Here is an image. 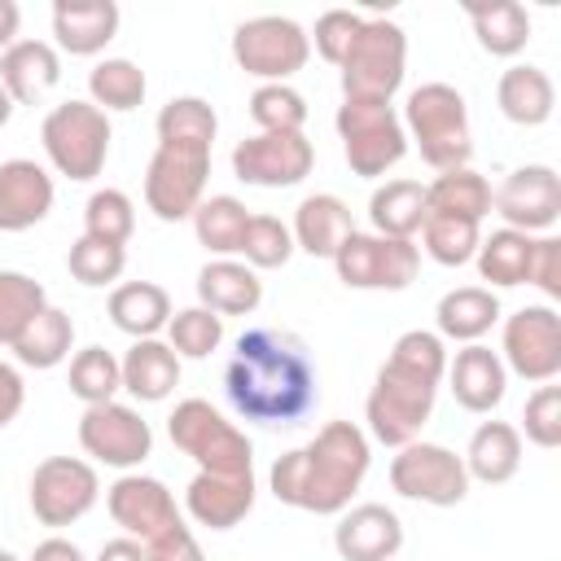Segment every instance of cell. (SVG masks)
Here are the masks:
<instances>
[{
    "label": "cell",
    "instance_id": "obj_36",
    "mask_svg": "<svg viewBox=\"0 0 561 561\" xmlns=\"http://www.w3.org/2000/svg\"><path fill=\"white\" fill-rule=\"evenodd\" d=\"M13 351V359L22 364V368H57V364H66L70 359V351H75V320L61 311V307H44L31 324H26V333L9 346Z\"/></svg>",
    "mask_w": 561,
    "mask_h": 561
},
{
    "label": "cell",
    "instance_id": "obj_55",
    "mask_svg": "<svg viewBox=\"0 0 561 561\" xmlns=\"http://www.w3.org/2000/svg\"><path fill=\"white\" fill-rule=\"evenodd\" d=\"M18 26H22V9L13 0H0V53L18 44Z\"/></svg>",
    "mask_w": 561,
    "mask_h": 561
},
{
    "label": "cell",
    "instance_id": "obj_45",
    "mask_svg": "<svg viewBox=\"0 0 561 561\" xmlns=\"http://www.w3.org/2000/svg\"><path fill=\"white\" fill-rule=\"evenodd\" d=\"M250 118L259 131H302L307 96L289 83H259L250 92Z\"/></svg>",
    "mask_w": 561,
    "mask_h": 561
},
{
    "label": "cell",
    "instance_id": "obj_29",
    "mask_svg": "<svg viewBox=\"0 0 561 561\" xmlns=\"http://www.w3.org/2000/svg\"><path fill=\"white\" fill-rule=\"evenodd\" d=\"M460 460H465L469 482L504 486L522 469V434H517V425H508V421H482L469 434V447H465Z\"/></svg>",
    "mask_w": 561,
    "mask_h": 561
},
{
    "label": "cell",
    "instance_id": "obj_43",
    "mask_svg": "<svg viewBox=\"0 0 561 561\" xmlns=\"http://www.w3.org/2000/svg\"><path fill=\"white\" fill-rule=\"evenodd\" d=\"M136 232V206L123 188H96L83 206V237L110 241V245H127Z\"/></svg>",
    "mask_w": 561,
    "mask_h": 561
},
{
    "label": "cell",
    "instance_id": "obj_14",
    "mask_svg": "<svg viewBox=\"0 0 561 561\" xmlns=\"http://www.w3.org/2000/svg\"><path fill=\"white\" fill-rule=\"evenodd\" d=\"M500 359L530 386H548L561 373V316L552 302H530L504 320Z\"/></svg>",
    "mask_w": 561,
    "mask_h": 561
},
{
    "label": "cell",
    "instance_id": "obj_23",
    "mask_svg": "<svg viewBox=\"0 0 561 561\" xmlns=\"http://www.w3.org/2000/svg\"><path fill=\"white\" fill-rule=\"evenodd\" d=\"M0 83L13 105H39L61 83V53L48 39H18L0 53Z\"/></svg>",
    "mask_w": 561,
    "mask_h": 561
},
{
    "label": "cell",
    "instance_id": "obj_52",
    "mask_svg": "<svg viewBox=\"0 0 561 561\" xmlns=\"http://www.w3.org/2000/svg\"><path fill=\"white\" fill-rule=\"evenodd\" d=\"M22 403H26V381H22V373H18V364L0 359V430L18 421Z\"/></svg>",
    "mask_w": 561,
    "mask_h": 561
},
{
    "label": "cell",
    "instance_id": "obj_10",
    "mask_svg": "<svg viewBox=\"0 0 561 561\" xmlns=\"http://www.w3.org/2000/svg\"><path fill=\"white\" fill-rule=\"evenodd\" d=\"M307 57H311V39L294 18L263 13L237 22L232 31V61L263 83H285L307 66Z\"/></svg>",
    "mask_w": 561,
    "mask_h": 561
},
{
    "label": "cell",
    "instance_id": "obj_13",
    "mask_svg": "<svg viewBox=\"0 0 561 561\" xmlns=\"http://www.w3.org/2000/svg\"><path fill=\"white\" fill-rule=\"evenodd\" d=\"M390 486L403 500L430 504V508H456L469 495L465 460L443 443H408L390 460Z\"/></svg>",
    "mask_w": 561,
    "mask_h": 561
},
{
    "label": "cell",
    "instance_id": "obj_31",
    "mask_svg": "<svg viewBox=\"0 0 561 561\" xmlns=\"http://www.w3.org/2000/svg\"><path fill=\"white\" fill-rule=\"evenodd\" d=\"M110 320L131 342L158 337L167 329V320H171V294L162 285H153V280H123L110 294Z\"/></svg>",
    "mask_w": 561,
    "mask_h": 561
},
{
    "label": "cell",
    "instance_id": "obj_12",
    "mask_svg": "<svg viewBox=\"0 0 561 561\" xmlns=\"http://www.w3.org/2000/svg\"><path fill=\"white\" fill-rule=\"evenodd\" d=\"M26 500H31V513H35L39 526H53V530L75 526L101 500L96 465L79 460V456H48V460L35 465Z\"/></svg>",
    "mask_w": 561,
    "mask_h": 561
},
{
    "label": "cell",
    "instance_id": "obj_6",
    "mask_svg": "<svg viewBox=\"0 0 561 561\" xmlns=\"http://www.w3.org/2000/svg\"><path fill=\"white\" fill-rule=\"evenodd\" d=\"M167 434L202 473H254V443L206 399H180Z\"/></svg>",
    "mask_w": 561,
    "mask_h": 561
},
{
    "label": "cell",
    "instance_id": "obj_54",
    "mask_svg": "<svg viewBox=\"0 0 561 561\" xmlns=\"http://www.w3.org/2000/svg\"><path fill=\"white\" fill-rule=\"evenodd\" d=\"M96 561H145V543H140V539H131V535H118V539L101 543Z\"/></svg>",
    "mask_w": 561,
    "mask_h": 561
},
{
    "label": "cell",
    "instance_id": "obj_51",
    "mask_svg": "<svg viewBox=\"0 0 561 561\" xmlns=\"http://www.w3.org/2000/svg\"><path fill=\"white\" fill-rule=\"evenodd\" d=\"M145 561H206L197 535L184 526V517L167 530H158L153 539H145Z\"/></svg>",
    "mask_w": 561,
    "mask_h": 561
},
{
    "label": "cell",
    "instance_id": "obj_37",
    "mask_svg": "<svg viewBox=\"0 0 561 561\" xmlns=\"http://www.w3.org/2000/svg\"><path fill=\"white\" fill-rule=\"evenodd\" d=\"M245 224H250V210H245V202H241V197H232V193L202 197V206L193 210L197 245H206L215 259H232V254L241 250Z\"/></svg>",
    "mask_w": 561,
    "mask_h": 561
},
{
    "label": "cell",
    "instance_id": "obj_21",
    "mask_svg": "<svg viewBox=\"0 0 561 561\" xmlns=\"http://www.w3.org/2000/svg\"><path fill=\"white\" fill-rule=\"evenodd\" d=\"M53 175L35 158L0 162V232H26L53 210Z\"/></svg>",
    "mask_w": 561,
    "mask_h": 561
},
{
    "label": "cell",
    "instance_id": "obj_16",
    "mask_svg": "<svg viewBox=\"0 0 561 561\" xmlns=\"http://www.w3.org/2000/svg\"><path fill=\"white\" fill-rule=\"evenodd\" d=\"M316 149L307 131H259L232 149V175L254 188H294L311 175Z\"/></svg>",
    "mask_w": 561,
    "mask_h": 561
},
{
    "label": "cell",
    "instance_id": "obj_50",
    "mask_svg": "<svg viewBox=\"0 0 561 561\" xmlns=\"http://www.w3.org/2000/svg\"><path fill=\"white\" fill-rule=\"evenodd\" d=\"M526 285H535L548 302L561 298V241H557L552 232L535 237V254H530V276H526Z\"/></svg>",
    "mask_w": 561,
    "mask_h": 561
},
{
    "label": "cell",
    "instance_id": "obj_47",
    "mask_svg": "<svg viewBox=\"0 0 561 561\" xmlns=\"http://www.w3.org/2000/svg\"><path fill=\"white\" fill-rule=\"evenodd\" d=\"M66 267L79 285L88 289H101V285H114L127 267V250L123 245H110V241H96V237H79L66 254Z\"/></svg>",
    "mask_w": 561,
    "mask_h": 561
},
{
    "label": "cell",
    "instance_id": "obj_3",
    "mask_svg": "<svg viewBox=\"0 0 561 561\" xmlns=\"http://www.w3.org/2000/svg\"><path fill=\"white\" fill-rule=\"evenodd\" d=\"M447 377V346L430 329H408L394 337L386 364L373 377V390L364 399L368 434L386 447H408L421 438L425 421L434 416L438 381Z\"/></svg>",
    "mask_w": 561,
    "mask_h": 561
},
{
    "label": "cell",
    "instance_id": "obj_48",
    "mask_svg": "<svg viewBox=\"0 0 561 561\" xmlns=\"http://www.w3.org/2000/svg\"><path fill=\"white\" fill-rule=\"evenodd\" d=\"M517 434H526L543 451L561 447V386H552V381L535 386V394L522 408V430Z\"/></svg>",
    "mask_w": 561,
    "mask_h": 561
},
{
    "label": "cell",
    "instance_id": "obj_30",
    "mask_svg": "<svg viewBox=\"0 0 561 561\" xmlns=\"http://www.w3.org/2000/svg\"><path fill=\"white\" fill-rule=\"evenodd\" d=\"M500 320V298L495 289L486 285H456L438 298L434 307V324H438V337L447 342H482Z\"/></svg>",
    "mask_w": 561,
    "mask_h": 561
},
{
    "label": "cell",
    "instance_id": "obj_56",
    "mask_svg": "<svg viewBox=\"0 0 561 561\" xmlns=\"http://www.w3.org/2000/svg\"><path fill=\"white\" fill-rule=\"evenodd\" d=\"M9 118H13V96H9V92H4V83H0V127H4Z\"/></svg>",
    "mask_w": 561,
    "mask_h": 561
},
{
    "label": "cell",
    "instance_id": "obj_49",
    "mask_svg": "<svg viewBox=\"0 0 561 561\" xmlns=\"http://www.w3.org/2000/svg\"><path fill=\"white\" fill-rule=\"evenodd\" d=\"M359 26H364V13L329 9V13H320V18H316V31H311L307 39L316 44V53H320L329 66H342V57H346V48L355 44Z\"/></svg>",
    "mask_w": 561,
    "mask_h": 561
},
{
    "label": "cell",
    "instance_id": "obj_9",
    "mask_svg": "<svg viewBox=\"0 0 561 561\" xmlns=\"http://www.w3.org/2000/svg\"><path fill=\"white\" fill-rule=\"evenodd\" d=\"M206 175H210L206 145H158L145 167V206L162 224L193 219V210L206 197Z\"/></svg>",
    "mask_w": 561,
    "mask_h": 561
},
{
    "label": "cell",
    "instance_id": "obj_38",
    "mask_svg": "<svg viewBox=\"0 0 561 561\" xmlns=\"http://www.w3.org/2000/svg\"><path fill=\"white\" fill-rule=\"evenodd\" d=\"M149 79L131 57H105L88 70V101L105 114H127L145 101Z\"/></svg>",
    "mask_w": 561,
    "mask_h": 561
},
{
    "label": "cell",
    "instance_id": "obj_5",
    "mask_svg": "<svg viewBox=\"0 0 561 561\" xmlns=\"http://www.w3.org/2000/svg\"><path fill=\"white\" fill-rule=\"evenodd\" d=\"M39 140L57 175L88 184L101 175L110 158V114L96 110L92 101H61L44 114Z\"/></svg>",
    "mask_w": 561,
    "mask_h": 561
},
{
    "label": "cell",
    "instance_id": "obj_42",
    "mask_svg": "<svg viewBox=\"0 0 561 561\" xmlns=\"http://www.w3.org/2000/svg\"><path fill=\"white\" fill-rule=\"evenodd\" d=\"M123 390V368L114 359V351L105 346H83L70 355V394L92 408V403H110Z\"/></svg>",
    "mask_w": 561,
    "mask_h": 561
},
{
    "label": "cell",
    "instance_id": "obj_57",
    "mask_svg": "<svg viewBox=\"0 0 561 561\" xmlns=\"http://www.w3.org/2000/svg\"><path fill=\"white\" fill-rule=\"evenodd\" d=\"M0 561H18V557H13V552H9V548H0Z\"/></svg>",
    "mask_w": 561,
    "mask_h": 561
},
{
    "label": "cell",
    "instance_id": "obj_15",
    "mask_svg": "<svg viewBox=\"0 0 561 561\" xmlns=\"http://www.w3.org/2000/svg\"><path fill=\"white\" fill-rule=\"evenodd\" d=\"M79 447H83V456H92L96 465H110V469L131 473L136 465L149 460V451H153V430H149V421H145L131 403L110 399V403L83 408V416H79Z\"/></svg>",
    "mask_w": 561,
    "mask_h": 561
},
{
    "label": "cell",
    "instance_id": "obj_53",
    "mask_svg": "<svg viewBox=\"0 0 561 561\" xmlns=\"http://www.w3.org/2000/svg\"><path fill=\"white\" fill-rule=\"evenodd\" d=\"M31 561H88V557H83V548H79V543H70L66 535H48V539H39V543H35Z\"/></svg>",
    "mask_w": 561,
    "mask_h": 561
},
{
    "label": "cell",
    "instance_id": "obj_22",
    "mask_svg": "<svg viewBox=\"0 0 561 561\" xmlns=\"http://www.w3.org/2000/svg\"><path fill=\"white\" fill-rule=\"evenodd\" d=\"M447 386L456 394V403L465 412H495L504 403V390H508V368L500 359V351L482 346V342H469L456 351V359H447Z\"/></svg>",
    "mask_w": 561,
    "mask_h": 561
},
{
    "label": "cell",
    "instance_id": "obj_17",
    "mask_svg": "<svg viewBox=\"0 0 561 561\" xmlns=\"http://www.w3.org/2000/svg\"><path fill=\"white\" fill-rule=\"evenodd\" d=\"M491 210L504 219V228H517L526 237L552 232V224L561 219V175L548 162H526L508 171L491 193Z\"/></svg>",
    "mask_w": 561,
    "mask_h": 561
},
{
    "label": "cell",
    "instance_id": "obj_40",
    "mask_svg": "<svg viewBox=\"0 0 561 561\" xmlns=\"http://www.w3.org/2000/svg\"><path fill=\"white\" fill-rule=\"evenodd\" d=\"M44 307H48V294L35 276L0 267V346H13Z\"/></svg>",
    "mask_w": 561,
    "mask_h": 561
},
{
    "label": "cell",
    "instance_id": "obj_19",
    "mask_svg": "<svg viewBox=\"0 0 561 561\" xmlns=\"http://www.w3.org/2000/svg\"><path fill=\"white\" fill-rule=\"evenodd\" d=\"M333 548L342 561H394L403 548V522L386 504H351L337 513Z\"/></svg>",
    "mask_w": 561,
    "mask_h": 561
},
{
    "label": "cell",
    "instance_id": "obj_46",
    "mask_svg": "<svg viewBox=\"0 0 561 561\" xmlns=\"http://www.w3.org/2000/svg\"><path fill=\"white\" fill-rule=\"evenodd\" d=\"M245 267L254 272H272V267H285L289 254H294V237H289V224H280L276 215H250L245 224V237H241V250Z\"/></svg>",
    "mask_w": 561,
    "mask_h": 561
},
{
    "label": "cell",
    "instance_id": "obj_18",
    "mask_svg": "<svg viewBox=\"0 0 561 561\" xmlns=\"http://www.w3.org/2000/svg\"><path fill=\"white\" fill-rule=\"evenodd\" d=\"M105 508H110L114 526H123V535H131L140 543L180 522L175 495L167 491L162 478H149V473H123V478H114L110 491H105Z\"/></svg>",
    "mask_w": 561,
    "mask_h": 561
},
{
    "label": "cell",
    "instance_id": "obj_28",
    "mask_svg": "<svg viewBox=\"0 0 561 561\" xmlns=\"http://www.w3.org/2000/svg\"><path fill=\"white\" fill-rule=\"evenodd\" d=\"M495 105H500V114H504L508 123H517V127H543V123L552 118V110H557V88H552L548 70H539V66H530V61H517V66H508V70L500 75V83H495Z\"/></svg>",
    "mask_w": 561,
    "mask_h": 561
},
{
    "label": "cell",
    "instance_id": "obj_1",
    "mask_svg": "<svg viewBox=\"0 0 561 561\" xmlns=\"http://www.w3.org/2000/svg\"><path fill=\"white\" fill-rule=\"evenodd\" d=\"M224 394L254 425H298L320 399L307 342L285 329H245L224 368Z\"/></svg>",
    "mask_w": 561,
    "mask_h": 561
},
{
    "label": "cell",
    "instance_id": "obj_26",
    "mask_svg": "<svg viewBox=\"0 0 561 561\" xmlns=\"http://www.w3.org/2000/svg\"><path fill=\"white\" fill-rule=\"evenodd\" d=\"M263 302V280L241 259H210L197 272V307L215 316H250Z\"/></svg>",
    "mask_w": 561,
    "mask_h": 561
},
{
    "label": "cell",
    "instance_id": "obj_24",
    "mask_svg": "<svg viewBox=\"0 0 561 561\" xmlns=\"http://www.w3.org/2000/svg\"><path fill=\"white\" fill-rule=\"evenodd\" d=\"M118 4L114 0H57L53 4V39L70 57H96L118 35Z\"/></svg>",
    "mask_w": 561,
    "mask_h": 561
},
{
    "label": "cell",
    "instance_id": "obj_4",
    "mask_svg": "<svg viewBox=\"0 0 561 561\" xmlns=\"http://www.w3.org/2000/svg\"><path fill=\"white\" fill-rule=\"evenodd\" d=\"M403 131L416 145V153L434 171H456L469 167L473 153V131H469V105L465 92L451 83H421L408 92L403 105Z\"/></svg>",
    "mask_w": 561,
    "mask_h": 561
},
{
    "label": "cell",
    "instance_id": "obj_20",
    "mask_svg": "<svg viewBox=\"0 0 561 561\" xmlns=\"http://www.w3.org/2000/svg\"><path fill=\"white\" fill-rule=\"evenodd\" d=\"M254 473H193L184 486V513L206 530H232L254 508Z\"/></svg>",
    "mask_w": 561,
    "mask_h": 561
},
{
    "label": "cell",
    "instance_id": "obj_34",
    "mask_svg": "<svg viewBox=\"0 0 561 561\" xmlns=\"http://www.w3.org/2000/svg\"><path fill=\"white\" fill-rule=\"evenodd\" d=\"M465 18L478 35V48L491 57H517L530 44V13L517 0H491V4H465Z\"/></svg>",
    "mask_w": 561,
    "mask_h": 561
},
{
    "label": "cell",
    "instance_id": "obj_33",
    "mask_svg": "<svg viewBox=\"0 0 561 561\" xmlns=\"http://www.w3.org/2000/svg\"><path fill=\"white\" fill-rule=\"evenodd\" d=\"M368 224L381 237L416 241L425 224V184L421 180H386L368 197Z\"/></svg>",
    "mask_w": 561,
    "mask_h": 561
},
{
    "label": "cell",
    "instance_id": "obj_11",
    "mask_svg": "<svg viewBox=\"0 0 561 561\" xmlns=\"http://www.w3.org/2000/svg\"><path fill=\"white\" fill-rule=\"evenodd\" d=\"M333 272L346 289H408L421 272V250H416V241L355 228L337 245Z\"/></svg>",
    "mask_w": 561,
    "mask_h": 561
},
{
    "label": "cell",
    "instance_id": "obj_7",
    "mask_svg": "<svg viewBox=\"0 0 561 561\" xmlns=\"http://www.w3.org/2000/svg\"><path fill=\"white\" fill-rule=\"evenodd\" d=\"M342 96L351 101H394L408 70V35L390 18H364L355 44L342 57Z\"/></svg>",
    "mask_w": 561,
    "mask_h": 561
},
{
    "label": "cell",
    "instance_id": "obj_35",
    "mask_svg": "<svg viewBox=\"0 0 561 561\" xmlns=\"http://www.w3.org/2000/svg\"><path fill=\"white\" fill-rule=\"evenodd\" d=\"M530 254H535V237L517 232V228H495L491 237L478 241V276L486 280V289H513L526 285L530 276Z\"/></svg>",
    "mask_w": 561,
    "mask_h": 561
},
{
    "label": "cell",
    "instance_id": "obj_25",
    "mask_svg": "<svg viewBox=\"0 0 561 561\" xmlns=\"http://www.w3.org/2000/svg\"><path fill=\"white\" fill-rule=\"evenodd\" d=\"M355 232V219H351V206L337 197V193H311L298 202L294 210V250L311 254V259H333L337 245Z\"/></svg>",
    "mask_w": 561,
    "mask_h": 561
},
{
    "label": "cell",
    "instance_id": "obj_27",
    "mask_svg": "<svg viewBox=\"0 0 561 561\" xmlns=\"http://www.w3.org/2000/svg\"><path fill=\"white\" fill-rule=\"evenodd\" d=\"M180 355L167 346V337H140L127 346V355L118 359L123 368V390L136 403H162L175 386H180Z\"/></svg>",
    "mask_w": 561,
    "mask_h": 561
},
{
    "label": "cell",
    "instance_id": "obj_39",
    "mask_svg": "<svg viewBox=\"0 0 561 561\" xmlns=\"http://www.w3.org/2000/svg\"><path fill=\"white\" fill-rule=\"evenodd\" d=\"M158 145H215V131H219V118L210 110V101L202 96H171L162 110H158Z\"/></svg>",
    "mask_w": 561,
    "mask_h": 561
},
{
    "label": "cell",
    "instance_id": "obj_44",
    "mask_svg": "<svg viewBox=\"0 0 561 561\" xmlns=\"http://www.w3.org/2000/svg\"><path fill=\"white\" fill-rule=\"evenodd\" d=\"M219 342H224V316H215L206 307L171 311V320H167V346L180 359H206L210 351H219Z\"/></svg>",
    "mask_w": 561,
    "mask_h": 561
},
{
    "label": "cell",
    "instance_id": "obj_41",
    "mask_svg": "<svg viewBox=\"0 0 561 561\" xmlns=\"http://www.w3.org/2000/svg\"><path fill=\"white\" fill-rule=\"evenodd\" d=\"M478 241H482V224H469V219H451V215H425L421 224V245L434 263L443 267H465L473 263L478 254Z\"/></svg>",
    "mask_w": 561,
    "mask_h": 561
},
{
    "label": "cell",
    "instance_id": "obj_32",
    "mask_svg": "<svg viewBox=\"0 0 561 561\" xmlns=\"http://www.w3.org/2000/svg\"><path fill=\"white\" fill-rule=\"evenodd\" d=\"M425 215H451V219L482 224L491 215V184H486V175H478L473 167L438 171L425 184Z\"/></svg>",
    "mask_w": 561,
    "mask_h": 561
},
{
    "label": "cell",
    "instance_id": "obj_2",
    "mask_svg": "<svg viewBox=\"0 0 561 561\" xmlns=\"http://www.w3.org/2000/svg\"><path fill=\"white\" fill-rule=\"evenodd\" d=\"M373 443L355 421H329L316 430L311 443L276 456L267 486L280 504L316 517H337L351 508L359 482L368 478Z\"/></svg>",
    "mask_w": 561,
    "mask_h": 561
},
{
    "label": "cell",
    "instance_id": "obj_8",
    "mask_svg": "<svg viewBox=\"0 0 561 561\" xmlns=\"http://www.w3.org/2000/svg\"><path fill=\"white\" fill-rule=\"evenodd\" d=\"M333 127L342 136L346 167L364 180L386 175L408 153V131H403V118L390 101H351V96H342V105L333 114Z\"/></svg>",
    "mask_w": 561,
    "mask_h": 561
}]
</instances>
